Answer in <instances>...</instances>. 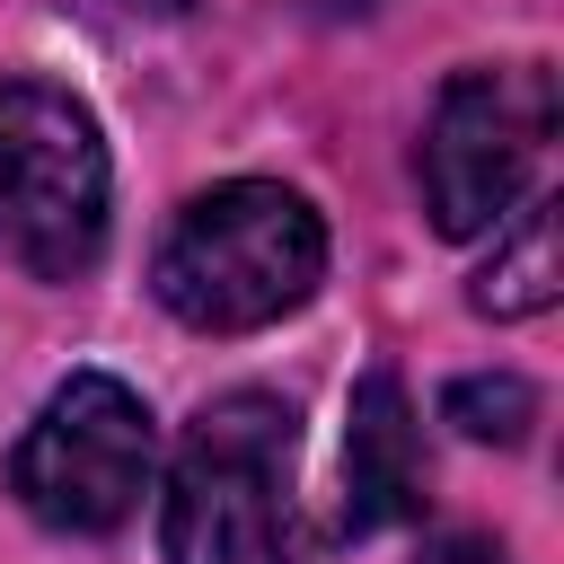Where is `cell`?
Here are the masks:
<instances>
[{"mask_svg":"<svg viewBox=\"0 0 564 564\" xmlns=\"http://www.w3.org/2000/svg\"><path fill=\"white\" fill-rule=\"evenodd\" d=\"M441 414L467 432V441H529V423H538V388L520 379V370H467V379H449L441 388Z\"/></svg>","mask_w":564,"mask_h":564,"instance_id":"obj_8","label":"cell"},{"mask_svg":"<svg viewBox=\"0 0 564 564\" xmlns=\"http://www.w3.org/2000/svg\"><path fill=\"white\" fill-rule=\"evenodd\" d=\"M291 449L300 414L264 388L212 397L167 467L159 494V555L167 564H300L291 538Z\"/></svg>","mask_w":564,"mask_h":564,"instance_id":"obj_2","label":"cell"},{"mask_svg":"<svg viewBox=\"0 0 564 564\" xmlns=\"http://www.w3.org/2000/svg\"><path fill=\"white\" fill-rule=\"evenodd\" d=\"M546 141H555V70H546V62L458 70V79L432 97V123H423V150H414L432 229H441V238L502 229L511 203L529 194Z\"/></svg>","mask_w":564,"mask_h":564,"instance_id":"obj_4","label":"cell"},{"mask_svg":"<svg viewBox=\"0 0 564 564\" xmlns=\"http://www.w3.org/2000/svg\"><path fill=\"white\" fill-rule=\"evenodd\" d=\"M317 282H326V220L273 176H229L194 194L150 256L159 308L194 335H256L308 308Z\"/></svg>","mask_w":564,"mask_h":564,"instance_id":"obj_1","label":"cell"},{"mask_svg":"<svg viewBox=\"0 0 564 564\" xmlns=\"http://www.w3.org/2000/svg\"><path fill=\"white\" fill-rule=\"evenodd\" d=\"M106 132L53 79H0V264L79 282L106 256Z\"/></svg>","mask_w":564,"mask_h":564,"instance_id":"obj_3","label":"cell"},{"mask_svg":"<svg viewBox=\"0 0 564 564\" xmlns=\"http://www.w3.org/2000/svg\"><path fill=\"white\" fill-rule=\"evenodd\" d=\"M150 458H159L150 405H141L123 379H106V370H70V379L35 405V423L18 432V449H9V494H18L44 529H62V538H106V529H123V520L141 511Z\"/></svg>","mask_w":564,"mask_h":564,"instance_id":"obj_5","label":"cell"},{"mask_svg":"<svg viewBox=\"0 0 564 564\" xmlns=\"http://www.w3.org/2000/svg\"><path fill=\"white\" fill-rule=\"evenodd\" d=\"M123 9H150V18H176V9H194V0H123Z\"/></svg>","mask_w":564,"mask_h":564,"instance_id":"obj_10","label":"cell"},{"mask_svg":"<svg viewBox=\"0 0 564 564\" xmlns=\"http://www.w3.org/2000/svg\"><path fill=\"white\" fill-rule=\"evenodd\" d=\"M423 423L405 405V379L379 361L352 379V414H344V502H335V538H379L397 520L423 511Z\"/></svg>","mask_w":564,"mask_h":564,"instance_id":"obj_6","label":"cell"},{"mask_svg":"<svg viewBox=\"0 0 564 564\" xmlns=\"http://www.w3.org/2000/svg\"><path fill=\"white\" fill-rule=\"evenodd\" d=\"M555 203H520V220L494 238V256H485V273H476V308L485 317H538V308H555Z\"/></svg>","mask_w":564,"mask_h":564,"instance_id":"obj_7","label":"cell"},{"mask_svg":"<svg viewBox=\"0 0 564 564\" xmlns=\"http://www.w3.org/2000/svg\"><path fill=\"white\" fill-rule=\"evenodd\" d=\"M414 564H511V555H502L494 538H432Z\"/></svg>","mask_w":564,"mask_h":564,"instance_id":"obj_9","label":"cell"}]
</instances>
